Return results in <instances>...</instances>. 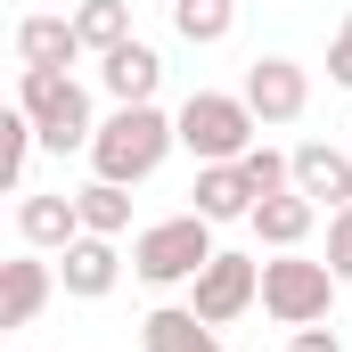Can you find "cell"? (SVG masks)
Masks as SVG:
<instances>
[{
    "label": "cell",
    "mask_w": 352,
    "mask_h": 352,
    "mask_svg": "<svg viewBox=\"0 0 352 352\" xmlns=\"http://www.w3.org/2000/svg\"><path fill=\"white\" fill-rule=\"evenodd\" d=\"M188 303H197V311H205L213 328L246 320V311L263 303V263H254V254H230V246H221L213 263H205L197 278H188Z\"/></svg>",
    "instance_id": "6"
},
{
    "label": "cell",
    "mask_w": 352,
    "mask_h": 352,
    "mask_svg": "<svg viewBox=\"0 0 352 352\" xmlns=\"http://www.w3.org/2000/svg\"><path fill=\"white\" fill-rule=\"evenodd\" d=\"M115 278H123V254H115V238H74L66 254H58V287L74 295V303H107L115 295Z\"/></svg>",
    "instance_id": "9"
},
{
    "label": "cell",
    "mask_w": 352,
    "mask_h": 352,
    "mask_svg": "<svg viewBox=\"0 0 352 352\" xmlns=\"http://www.w3.org/2000/svg\"><path fill=\"white\" fill-rule=\"evenodd\" d=\"M213 254H221V246H213V221H205V213L148 221V230L131 238V270H140L148 287H188V278L213 263Z\"/></svg>",
    "instance_id": "4"
},
{
    "label": "cell",
    "mask_w": 352,
    "mask_h": 352,
    "mask_svg": "<svg viewBox=\"0 0 352 352\" xmlns=\"http://www.w3.org/2000/svg\"><path fill=\"white\" fill-rule=\"evenodd\" d=\"M50 295H58V270L25 246L16 263H0V328H33L50 311Z\"/></svg>",
    "instance_id": "10"
},
{
    "label": "cell",
    "mask_w": 352,
    "mask_h": 352,
    "mask_svg": "<svg viewBox=\"0 0 352 352\" xmlns=\"http://www.w3.org/2000/svg\"><path fill=\"white\" fill-rule=\"evenodd\" d=\"M98 82H107L115 107H148V98L164 90V58H156L148 41H123V50H107V58H98Z\"/></svg>",
    "instance_id": "13"
},
{
    "label": "cell",
    "mask_w": 352,
    "mask_h": 352,
    "mask_svg": "<svg viewBox=\"0 0 352 352\" xmlns=\"http://www.w3.org/2000/svg\"><path fill=\"white\" fill-rule=\"evenodd\" d=\"M238 173H246V188H254V205H263V197H278V188H295V156H278V148H246Z\"/></svg>",
    "instance_id": "21"
},
{
    "label": "cell",
    "mask_w": 352,
    "mask_h": 352,
    "mask_svg": "<svg viewBox=\"0 0 352 352\" xmlns=\"http://www.w3.org/2000/svg\"><path fill=\"white\" fill-rule=\"evenodd\" d=\"M33 148H41V123L25 115V107H8L0 115V180L25 197V164H33Z\"/></svg>",
    "instance_id": "20"
},
{
    "label": "cell",
    "mask_w": 352,
    "mask_h": 352,
    "mask_svg": "<svg viewBox=\"0 0 352 352\" xmlns=\"http://www.w3.org/2000/svg\"><path fill=\"white\" fill-rule=\"evenodd\" d=\"M246 107H254L263 123H303L311 74H303L295 58H254V66H246Z\"/></svg>",
    "instance_id": "7"
},
{
    "label": "cell",
    "mask_w": 352,
    "mask_h": 352,
    "mask_svg": "<svg viewBox=\"0 0 352 352\" xmlns=\"http://www.w3.org/2000/svg\"><path fill=\"white\" fill-rule=\"evenodd\" d=\"M140 352H221V328L197 303H156L140 320Z\"/></svg>",
    "instance_id": "12"
},
{
    "label": "cell",
    "mask_w": 352,
    "mask_h": 352,
    "mask_svg": "<svg viewBox=\"0 0 352 352\" xmlns=\"http://www.w3.org/2000/svg\"><path fill=\"white\" fill-rule=\"evenodd\" d=\"M16 107L41 123V148H90L98 123H90V90L66 74V66H16Z\"/></svg>",
    "instance_id": "3"
},
{
    "label": "cell",
    "mask_w": 352,
    "mask_h": 352,
    "mask_svg": "<svg viewBox=\"0 0 352 352\" xmlns=\"http://www.w3.org/2000/svg\"><path fill=\"white\" fill-rule=\"evenodd\" d=\"M328 270L352 287V205H344V213H328Z\"/></svg>",
    "instance_id": "22"
},
{
    "label": "cell",
    "mask_w": 352,
    "mask_h": 352,
    "mask_svg": "<svg viewBox=\"0 0 352 352\" xmlns=\"http://www.w3.org/2000/svg\"><path fill=\"white\" fill-rule=\"evenodd\" d=\"M74 205H82L90 238H123V230H131V188H123V180H90V188H74Z\"/></svg>",
    "instance_id": "18"
},
{
    "label": "cell",
    "mask_w": 352,
    "mask_h": 352,
    "mask_svg": "<svg viewBox=\"0 0 352 352\" xmlns=\"http://www.w3.org/2000/svg\"><path fill=\"white\" fill-rule=\"evenodd\" d=\"M295 188H303L320 213H344L352 205V156L328 148V140H303V148H295Z\"/></svg>",
    "instance_id": "11"
},
{
    "label": "cell",
    "mask_w": 352,
    "mask_h": 352,
    "mask_svg": "<svg viewBox=\"0 0 352 352\" xmlns=\"http://www.w3.org/2000/svg\"><path fill=\"white\" fill-rule=\"evenodd\" d=\"M173 148H180V115H164L156 98H148V107H115V115L98 123V140H90V173L140 188Z\"/></svg>",
    "instance_id": "1"
},
{
    "label": "cell",
    "mask_w": 352,
    "mask_h": 352,
    "mask_svg": "<svg viewBox=\"0 0 352 352\" xmlns=\"http://www.w3.org/2000/svg\"><path fill=\"white\" fill-rule=\"evenodd\" d=\"M82 33L74 16H16V66H74Z\"/></svg>",
    "instance_id": "16"
},
{
    "label": "cell",
    "mask_w": 352,
    "mask_h": 352,
    "mask_svg": "<svg viewBox=\"0 0 352 352\" xmlns=\"http://www.w3.org/2000/svg\"><path fill=\"white\" fill-rule=\"evenodd\" d=\"M254 131H263V115L246 107V90H188L180 98V148L197 164H238L254 148Z\"/></svg>",
    "instance_id": "2"
},
{
    "label": "cell",
    "mask_w": 352,
    "mask_h": 352,
    "mask_svg": "<svg viewBox=\"0 0 352 352\" xmlns=\"http://www.w3.org/2000/svg\"><path fill=\"white\" fill-rule=\"evenodd\" d=\"M16 238H25L33 254H66V246L82 238V205H74V197H50V188H25V197H16Z\"/></svg>",
    "instance_id": "8"
},
{
    "label": "cell",
    "mask_w": 352,
    "mask_h": 352,
    "mask_svg": "<svg viewBox=\"0 0 352 352\" xmlns=\"http://www.w3.org/2000/svg\"><path fill=\"white\" fill-rule=\"evenodd\" d=\"M287 352H344V336L320 320V328H287Z\"/></svg>",
    "instance_id": "24"
},
{
    "label": "cell",
    "mask_w": 352,
    "mask_h": 352,
    "mask_svg": "<svg viewBox=\"0 0 352 352\" xmlns=\"http://www.w3.org/2000/svg\"><path fill=\"white\" fill-rule=\"evenodd\" d=\"M188 197H197L188 213H205L213 230H221V221H254V188H246L238 164H197V188H188Z\"/></svg>",
    "instance_id": "14"
},
{
    "label": "cell",
    "mask_w": 352,
    "mask_h": 352,
    "mask_svg": "<svg viewBox=\"0 0 352 352\" xmlns=\"http://www.w3.org/2000/svg\"><path fill=\"white\" fill-rule=\"evenodd\" d=\"M74 33H82L90 58L123 50V41H131V0H82V8H74Z\"/></svg>",
    "instance_id": "19"
},
{
    "label": "cell",
    "mask_w": 352,
    "mask_h": 352,
    "mask_svg": "<svg viewBox=\"0 0 352 352\" xmlns=\"http://www.w3.org/2000/svg\"><path fill=\"white\" fill-rule=\"evenodd\" d=\"M311 221H320V205H311L303 188H278V197L254 205V238H263L270 254H295V246L311 238Z\"/></svg>",
    "instance_id": "15"
},
{
    "label": "cell",
    "mask_w": 352,
    "mask_h": 352,
    "mask_svg": "<svg viewBox=\"0 0 352 352\" xmlns=\"http://www.w3.org/2000/svg\"><path fill=\"white\" fill-rule=\"evenodd\" d=\"M328 82H336V90H352V16L336 25V41H328Z\"/></svg>",
    "instance_id": "23"
},
{
    "label": "cell",
    "mask_w": 352,
    "mask_h": 352,
    "mask_svg": "<svg viewBox=\"0 0 352 352\" xmlns=\"http://www.w3.org/2000/svg\"><path fill=\"white\" fill-rule=\"evenodd\" d=\"M173 33L197 41V50L230 41V33H238V0H173Z\"/></svg>",
    "instance_id": "17"
},
{
    "label": "cell",
    "mask_w": 352,
    "mask_h": 352,
    "mask_svg": "<svg viewBox=\"0 0 352 352\" xmlns=\"http://www.w3.org/2000/svg\"><path fill=\"white\" fill-rule=\"evenodd\" d=\"M336 287H344V278L328 263H311L303 246H295V254H270L263 263V311L278 328H320V320L336 311Z\"/></svg>",
    "instance_id": "5"
}]
</instances>
